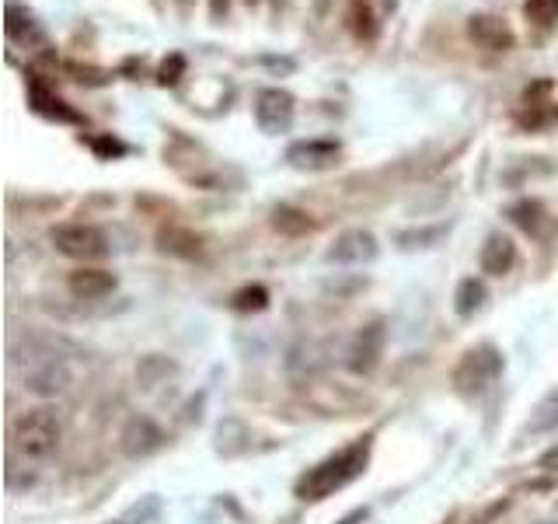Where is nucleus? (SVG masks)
I'll use <instances>...</instances> for the list:
<instances>
[{"label": "nucleus", "mask_w": 558, "mask_h": 524, "mask_svg": "<svg viewBox=\"0 0 558 524\" xmlns=\"http://www.w3.org/2000/svg\"><path fill=\"white\" fill-rule=\"evenodd\" d=\"M366 458H371V444L356 441L336 454H328L325 462L307 468L301 479H296V497L301 500H325L331 493H339L342 486H349L356 476H363Z\"/></svg>", "instance_id": "obj_1"}, {"label": "nucleus", "mask_w": 558, "mask_h": 524, "mask_svg": "<svg viewBox=\"0 0 558 524\" xmlns=\"http://www.w3.org/2000/svg\"><path fill=\"white\" fill-rule=\"evenodd\" d=\"M60 437H63V427L52 409H25L22 416H14V424H11V444L28 462H46L49 454H57Z\"/></svg>", "instance_id": "obj_2"}, {"label": "nucleus", "mask_w": 558, "mask_h": 524, "mask_svg": "<svg viewBox=\"0 0 558 524\" xmlns=\"http://www.w3.org/2000/svg\"><path fill=\"white\" fill-rule=\"evenodd\" d=\"M502 374V354L493 343H478L464 349V357L453 367V389L461 395H482L488 392Z\"/></svg>", "instance_id": "obj_3"}, {"label": "nucleus", "mask_w": 558, "mask_h": 524, "mask_svg": "<svg viewBox=\"0 0 558 524\" xmlns=\"http://www.w3.org/2000/svg\"><path fill=\"white\" fill-rule=\"evenodd\" d=\"M52 245L57 252L66 259H77V262H98L109 255V238H105L101 227L95 224H57L52 227Z\"/></svg>", "instance_id": "obj_4"}, {"label": "nucleus", "mask_w": 558, "mask_h": 524, "mask_svg": "<svg viewBox=\"0 0 558 524\" xmlns=\"http://www.w3.org/2000/svg\"><path fill=\"white\" fill-rule=\"evenodd\" d=\"M293 116H296V102L283 87H262L255 95V122L266 136L290 133Z\"/></svg>", "instance_id": "obj_5"}, {"label": "nucleus", "mask_w": 558, "mask_h": 524, "mask_svg": "<svg viewBox=\"0 0 558 524\" xmlns=\"http://www.w3.org/2000/svg\"><path fill=\"white\" fill-rule=\"evenodd\" d=\"M377 252H380V245H377L374 231H366V227H349V231H342L336 241H331L325 259L336 262V266H363V262H374Z\"/></svg>", "instance_id": "obj_6"}, {"label": "nucleus", "mask_w": 558, "mask_h": 524, "mask_svg": "<svg viewBox=\"0 0 558 524\" xmlns=\"http://www.w3.org/2000/svg\"><path fill=\"white\" fill-rule=\"evenodd\" d=\"M4 32H8L11 46H22V49H46L49 46V35H46L43 22L35 17V11L17 4V0H8V8H4Z\"/></svg>", "instance_id": "obj_7"}, {"label": "nucleus", "mask_w": 558, "mask_h": 524, "mask_svg": "<svg viewBox=\"0 0 558 524\" xmlns=\"http://www.w3.org/2000/svg\"><path fill=\"white\" fill-rule=\"evenodd\" d=\"M25 384L35 395H63L70 389V371L63 357L57 354H35L28 371H25Z\"/></svg>", "instance_id": "obj_8"}, {"label": "nucleus", "mask_w": 558, "mask_h": 524, "mask_svg": "<svg viewBox=\"0 0 558 524\" xmlns=\"http://www.w3.org/2000/svg\"><path fill=\"white\" fill-rule=\"evenodd\" d=\"M380 357H384V325H380V322H371L366 329L356 332V340H353V343H349L345 364H349V371L371 374L374 367L380 364Z\"/></svg>", "instance_id": "obj_9"}, {"label": "nucleus", "mask_w": 558, "mask_h": 524, "mask_svg": "<svg viewBox=\"0 0 558 524\" xmlns=\"http://www.w3.org/2000/svg\"><path fill=\"white\" fill-rule=\"evenodd\" d=\"M468 35L475 39V46L488 49V52H510L517 35L513 28L502 22L499 14H471L468 17Z\"/></svg>", "instance_id": "obj_10"}, {"label": "nucleus", "mask_w": 558, "mask_h": 524, "mask_svg": "<svg viewBox=\"0 0 558 524\" xmlns=\"http://www.w3.org/2000/svg\"><path fill=\"white\" fill-rule=\"evenodd\" d=\"M287 162L301 171H325L339 162V144L336 140H301V144H290Z\"/></svg>", "instance_id": "obj_11"}, {"label": "nucleus", "mask_w": 558, "mask_h": 524, "mask_svg": "<svg viewBox=\"0 0 558 524\" xmlns=\"http://www.w3.org/2000/svg\"><path fill=\"white\" fill-rule=\"evenodd\" d=\"M28 105L35 112H39L43 119H52V122H81V116L70 109V105L52 92V87L39 78V74H32L28 78Z\"/></svg>", "instance_id": "obj_12"}, {"label": "nucleus", "mask_w": 558, "mask_h": 524, "mask_svg": "<svg viewBox=\"0 0 558 524\" xmlns=\"http://www.w3.org/2000/svg\"><path fill=\"white\" fill-rule=\"evenodd\" d=\"M506 214H510V221L520 227L523 235H531L537 241H545L555 231V217L548 214V206L541 200H517Z\"/></svg>", "instance_id": "obj_13"}, {"label": "nucleus", "mask_w": 558, "mask_h": 524, "mask_svg": "<svg viewBox=\"0 0 558 524\" xmlns=\"http://www.w3.org/2000/svg\"><path fill=\"white\" fill-rule=\"evenodd\" d=\"M66 287L77 301H101V297H109L116 290V276L109 270H98V266H81V270L70 273Z\"/></svg>", "instance_id": "obj_14"}, {"label": "nucleus", "mask_w": 558, "mask_h": 524, "mask_svg": "<svg viewBox=\"0 0 558 524\" xmlns=\"http://www.w3.org/2000/svg\"><path fill=\"white\" fill-rule=\"evenodd\" d=\"M478 262H482V273H488V276H506V273L517 266V245H513V238H506L499 231L488 235L485 245H482Z\"/></svg>", "instance_id": "obj_15"}, {"label": "nucleus", "mask_w": 558, "mask_h": 524, "mask_svg": "<svg viewBox=\"0 0 558 524\" xmlns=\"http://www.w3.org/2000/svg\"><path fill=\"white\" fill-rule=\"evenodd\" d=\"M345 22H349V32H353L360 43H377V35H380V17H377V11L371 8V0H349Z\"/></svg>", "instance_id": "obj_16"}, {"label": "nucleus", "mask_w": 558, "mask_h": 524, "mask_svg": "<svg viewBox=\"0 0 558 524\" xmlns=\"http://www.w3.org/2000/svg\"><path fill=\"white\" fill-rule=\"evenodd\" d=\"M551 430H558V389L548 392V395L534 406L531 419H527V424H523V430H520V441H527V437H541V433H551Z\"/></svg>", "instance_id": "obj_17"}, {"label": "nucleus", "mask_w": 558, "mask_h": 524, "mask_svg": "<svg viewBox=\"0 0 558 524\" xmlns=\"http://www.w3.org/2000/svg\"><path fill=\"white\" fill-rule=\"evenodd\" d=\"M157 444H161V433H157L147 419H133V424L126 427V433H122V448H126V454H147L154 451Z\"/></svg>", "instance_id": "obj_18"}, {"label": "nucleus", "mask_w": 558, "mask_h": 524, "mask_svg": "<svg viewBox=\"0 0 558 524\" xmlns=\"http://www.w3.org/2000/svg\"><path fill=\"white\" fill-rule=\"evenodd\" d=\"M485 305V284L475 276H468L458 284V294H453V311L461 314V319H471V314H478Z\"/></svg>", "instance_id": "obj_19"}, {"label": "nucleus", "mask_w": 558, "mask_h": 524, "mask_svg": "<svg viewBox=\"0 0 558 524\" xmlns=\"http://www.w3.org/2000/svg\"><path fill=\"white\" fill-rule=\"evenodd\" d=\"M272 227L283 235H304L311 231V217L304 214V210H293V206H276L272 214Z\"/></svg>", "instance_id": "obj_20"}, {"label": "nucleus", "mask_w": 558, "mask_h": 524, "mask_svg": "<svg viewBox=\"0 0 558 524\" xmlns=\"http://www.w3.org/2000/svg\"><path fill=\"white\" fill-rule=\"evenodd\" d=\"M523 17L537 28L558 25V0H523Z\"/></svg>", "instance_id": "obj_21"}, {"label": "nucleus", "mask_w": 558, "mask_h": 524, "mask_svg": "<svg viewBox=\"0 0 558 524\" xmlns=\"http://www.w3.org/2000/svg\"><path fill=\"white\" fill-rule=\"evenodd\" d=\"M447 235L444 224H433V227H415V231H401L398 235V245L401 249H433L436 241Z\"/></svg>", "instance_id": "obj_22"}, {"label": "nucleus", "mask_w": 558, "mask_h": 524, "mask_svg": "<svg viewBox=\"0 0 558 524\" xmlns=\"http://www.w3.org/2000/svg\"><path fill=\"white\" fill-rule=\"evenodd\" d=\"M161 241H165L168 252H179V255H196L199 252V238L185 235V231H165Z\"/></svg>", "instance_id": "obj_23"}, {"label": "nucleus", "mask_w": 558, "mask_h": 524, "mask_svg": "<svg viewBox=\"0 0 558 524\" xmlns=\"http://www.w3.org/2000/svg\"><path fill=\"white\" fill-rule=\"evenodd\" d=\"M182 74H185V57L182 52H171V57L161 63V70H157V81H161L165 87H174L182 81Z\"/></svg>", "instance_id": "obj_24"}, {"label": "nucleus", "mask_w": 558, "mask_h": 524, "mask_svg": "<svg viewBox=\"0 0 558 524\" xmlns=\"http://www.w3.org/2000/svg\"><path fill=\"white\" fill-rule=\"evenodd\" d=\"M266 290H262V287H252V290H241L238 297H234V308H241V311H248V308H262V305H266Z\"/></svg>", "instance_id": "obj_25"}, {"label": "nucleus", "mask_w": 558, "mask_h": 524, "mask_svg": "<svg viewBox=\"0 0 558 524\" xmlns=\"http://www.w3.org/2000/svg\"><path fill=\"white\" fill-rule=\"evenodd\" d=\"M541 472H548V476H558V444L548 448L545 454H541V462H537Z\"/></svg>", "instance_id": "obj_26"}, {"label": "nucleus", "mask_w": 558, "mask_h": 524, "mask_svg": "<svg viewBox=\"0 0 558 524\" xmlns=\"http://www.w3.org/2000/svg\"><path fill=\"white\" fill-rule=\"evenodd\" d=\"M227 14H231V0H209V17L214 22H223Z\"/></svg>", "instance_id": "obj_27"}, {"label": "nucleus", "mask_w": 558, "mask_h": 524, "mask_svg": "<svg viewBox=\"0 0 558 524\" xmlns=\"http://www.w3.org/2000/svg\"><path fill=\"white\" fill-rule=\"evenodd\" d=\"M95 151H112V154H122V144H116V140H98V144H95Z\"/></svg>", "instance_id": "obj_28"}, {"label": "nucleus", "mask_w": 558, "mask_h": 524, "mask_svg": "<svg viewBox=\"0 0 558 524\" xmlns=\"http://www.w3.org/2000/svg\"><path fill=\"white\" fill-rule=\"evenodd\" d=\"M356 521H366V511H356V514H349L342 524H356Z\"/></svg>", "instance_id": "obj_29"}, {"label": "nucleus", "mask_w": 558, "mask_h": 524, "mask_svg": "<svg viewBox=\"0 0 558 524\" xmlns=\"http://www.w3.org/2000/svg\"><path fill=\"white\" fill-rule=\"evenodd\" d=\"M244 4H248V8H258V4H262V0H244Z\"/></svg>", "instance_id": "obj_30"}, {"label": "nucleus", "mask_w": 558, "mask_h": 524, "mask_svg": "<svg viewBox=\"0 0 558 524\" xmlns=\"http://www.w3.org/2000/svg\"><path fill=\"white\" fill-rule=\"evenodd\" d=\"M179 4H189V0H179Z\"/></svg>", "instance_id": "obj_31"}, {"label": "nucleus", "mask_w": 558, "mask_h": 524, "mask_svg": "<svg viewBox=\"0 0 558 524\" xmlns=\"http://www.w3.org/2000/svg\"><path fill=\"white\" fill-rule=\"evenodd\" d=\"M545 524H558V521H545Z\"/></svg>", "instance_id": "obj_32"}]
</instances>
